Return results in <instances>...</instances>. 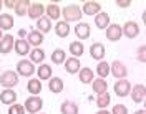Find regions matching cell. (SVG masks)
I'll list each match as a JSON object with an SVG mask.
<instances>
[{
  "label": "cell",
  "instance_id": "cell-42",
  "mask_svg": "<svg viewBox=\"0 0 146 114\" xmlns=\"http://www.w3.org/2000/svg\"><path fill=\"white\" fill-rule=\"evenodd\" d=\"M96 114H111V113H110V111H106V109H100Z\"/></svg>",
  "mask_w": 146,
  "mask_h": 114
},
{
  "label": "cell",
  "instance_id": "cell-25",
  "mask_svg": "<svg viewBox=\"0 0 146 114\" xmlns=\"http://www.w3.org/2000/svg\"><path fill=\"white\" fill-rule=\"evenodd\" d=\"M60 109H62V114H78V104L73 101H63Z\"/></svg>",
  "mask_w": 146,
  "mask_h": 114
},
{
  "label": "cell",
  "instance_id": "cell-29",
  "mask_svg": "<svg viewBox=\"0 0 146 114\" xmlns=\"http://www.w3.org/2000/svg\"><path fill=\"white\" fill-rule=\"evenodd\" d=\"M13 28V17L9 15V13H2L0 15V30H10Z\"/></svg>",
  "mask_w": 146,
  "mask_h": 114
},
{
  "label": "cell",
  "instance_id": "cell-20",
  "mask_svg": "<svg viewBox=\"0 0 146 114\" xmlns=\"http://www.w3.org/2000/svg\"><path fill=\"white\" fill-rule=\"evenodd\" d=\"M55 33L60 36V38H66V36L70 35V25L66 23V22H62V20H58L56 22V25H55Z\"/></svg>",
  "mask_w": 146,
  "mask_h": 114
},
{
  "label": "cell",
  "instance_id": "cell-22",
  "mask_svg": "<svg viewBox=\"0 0 146 114\" xmlns=\"http://www.w3.org/2000/svg\"><path fill=\"white\" fill-rule=\"evenodd\" d=\"M36 26H38V32L43 35V33H48L50 30H52V20L46 17V15H43L42 18H38L36 20Z\"/></svg>",
  "mask_w": 146,
  "mask_h": 114
},
{
  "label": "cell",
  "instance_id": "cell-3",
  "mask_svg": "<svg viewBox=\"0 0 146 114\" xmlns=\"http://www.w3.org/2000/svg\"><path fill=\"white\" fill-rule=\"evenodd\" d=\"M25 111L30 114H38L42 111V107H43V99L40 96H30L25 101Z\"/></svg>",
  "mask_w": 146,
  "mask_h": 114
},
{
  "label": "cell",
  "instance_id": "cell-19",
  "mask_svg": "<svg viewBox=\"0 0 146 114\" xmlns=\"http://www.w3.org/2000/svg\"><path fill=\"white\" fill-rule=\"evenodd\" d=\"M27 42H28V45H33L35 48H38L40 45L43 43V35L38 30H32L27 35Z\"/></svg>",
  "mask_w": 146,
  "mask_h": 114
},
{
  "label": "cell",
  "instance_id": "cell-4",
  "mask_svg": "<svg viewBox=\"0 0 146 114\" xmlns=\"http://www.w3.org/2000/svg\"><path fill=\"white\" fill-rule=\"evenodd\" d=\"M110 73L115 76V78H118V79H125L128 76V68H126V65L125 63H121V61H113L111 65H110Z\"/></svg>",
  "mask_w": 146,
  "mask_h": 114
},
{
  "label": "cell",
  "instance_id": "cell-28",
  "mask_svg": "<svg viewBox=\"0 0 146 114\" xmlns=\"http://www.w3.org/2000/svg\"><path fill=\"white\" fill-rule=\"evenodd\" d=\"M28 9H30V2L28 0H18L13 10H15V13H17L18 17H23V15L28 13Z\"/></svg>",
  "mask_w": 146,
  "mask_h": 114
},
{
  "label": "cell",
  "instance_id": "cell-40",
  "mask_svg": "<svg viewBox=\"0 0 146 114\" xmlns=\"http://www.w3.org/2000/svg\"><path fill=\"white\" fill-rule=\"evenodd\" d=\"M3 5H5L7 9H15L17 2H15V0H7V2H3Z\"/></svg>",
  "mask_w": 146,
  "mask_h": 114
},
{
  "label": "cell",
  "instance_id": "cell-34",
  "mask_svg": "<svg viewBox=\"0 0 146 114\" xmlns=\"http://www.w3.org/2000/svg\"><path fill=\"white\" fill-rule=\"evenodd\" d=\"M96 73H98V78H106L110 74V63L106 61H100L98 66H96Z\"/></svg>",
  "mask_w": 146,
  "mask_h": 114
},
{
  "label": "cell",
  "instance_id": "cell-1",
  "mask_svg": "<svg viewBox=\"0 0 146 114\" xmlns=\"http://www.w3.org/2000/svg\"><path fill=\"white\" fill-rule=\"evenodd\" d=\"M62 15H63L65 22H80L83 17V12H82V7L78 5H65L62 9Z\"/></svg>",
  "mask_w": 146,
  "mask_h": 114
},
{
  "label": "cell",
  "instance_id": "cell-9",
  "mask_svg": "<svg viewBox=\"0 0 146 114\" xmlns=\"http://www.w3.org/2000/svg\"><path fill=\"white\" fill-rule=\"evenodd\" d=\"M45 13V5L43 3H30V9H28V17L32 20H38V18L43 17Z\"/></svg>",
  "mask_w": 146,
  "mask_h": 114
},
{
  "label": "cell",
  "instance_id": "cell-7",
  "mask_svg": "<svg viewBox=\"0 0 146 114\" xmlns=\"http://www.w3.org/2000/svg\"><path fill=\"white\" fill-rule=\"evenodd\" d=\"M129 96H131V99H133L135 103H143L145 98H146V86L145 84H135V86L131 88Z\"/></svg>",
  "mask_w": 146,
  "mask_h": 114
},
{
  "label": "cell",
  "instance_id": "cell-43",
  "mask_svg": "<svg viewBox=\"0 0 146 114\" xmlns=\"http://www.w3.org/2000/svg\"><path fill=\"white\" fill-rule=\"evenodd\" d=\"M135 114H146V109H138Z\"/></svg>",
  "mask_w": 146,
  "mask_h": 114
},
{
  "label": "cell",
  "instance_id": "cell-45",
  "mask_svg": "<svg viewBox=\"0 0 146 114\" xmlns=\"http://www.w3.org/2000/svg\"><path fill=\"white\" fill-rule=\"evenodd\" d=\"M2 7H3V2H2V0H0V10H2Z\"/></svg>",
  "mask_w": 146,
  "mask_h": 114
},
{
  "label": "cell",
  "instance_id": "cell-41",
  "mask_svg": "<svg viewBox=\"0 0 146 114\" xmlns=\"http://www.w3.org/2000/svg\"><path fill=\"white\" fill-rule=\"evenodd\" d=\"M28 33L25 32V30H18V38H23V36H27Z\"/></svg>",
  "mask_w": 146,
  "mask_h": 114
},
{
  "label": "cell",
  "instance_id": "cell-44",
  "mask_svg": "<svg viewBox=\"0 0 146 114\" xmlns=\"http://www.w3.org/2000/svg\"><path fill=\"white\" fill-rule=\"evenodd\" d=\"M143 23H145V25H146V10H145V12H143Z\"/></svg>",
  "mask_w": 146,
  "mask_h": 114
},
{
  "label": "cell",
  "instance_id": "cell-36",
  "mask_svg": "<svg viewBox=\"0 0 146 114\" xmlns=\"http://www.w3.org/2000/svg\"><path fill=\"white\" fill-rule=\"evenodd\" d=\"M27 111H25V106H22V104H12L9 107V114H25Z\"/></svg>",
  "mask_w": 146,
  "mask_h": 114
},
{
  "label": "cell",
  "instance_id": "cell-24",
  "mask_svg": "<svg viewBox=\"0 0 146 114\" xmlns=\"http://www.w3.org/2000/svg\"><path fill=\"white\" fill-rule=\"evenodd\" d=\"M45 12H46V17L50 18V20H60L62 12H60V7H58L56 3H48Z\"/></svg>",
  "mask_w": 146,
  "mask_h": 114
},
{
  "label": "cell",
  "instance_id": "cell-37",
  "mask_svg": "<svg viewBox=\"0 0 146 114\" xmlns=\"http://www.w3.org/2000/svg\"><path fill=\"white\" fill-rule=\"evenodd\" d=\"M136 58H138V61L146 63V45H143V46H139V48H138Z\"/></svg>",
  "mask_w": 146,
  "mask_h": 114
},
{
  "label": "cell",
  "instance_id": "cell-33",
  "mask_svg": "<svg viewBox=\"0 0 146 114\" xmlns=\"http://www.w3.org/2000/svg\"><path fill=\"white\" fill-rule=\"evenodd\" d=\"M52 61L55 65H60V63H65L66 61V53L63 50H60V48H56L53 53H52Z\"/></svg>",
  "mask_w": 146,
  "mask_h": 114
},
{
  "label": "cell",
  "instance_id": "cell-5",
  "mask_svg": "<svg viewBox=\"0 0 146 114\" xmlns=\"http://www.w3.org/2000/svg\"><path fill=\"white\" fill-rule=\"evenodd\" d=\"M35 73V66L30 60H20L17 63V74L20 76H32Z\"/></svg>",
  "mask_w": 146,
  "mask_h": 114
},
{
  "label": "cell",
  "instance_id": "cell-47",
  "mask_svg": "<svg viewBox=\"0 0 146 114\" xmlns=\"http://www.w3.org/2000/svg\"><path fill=\"white\" fill-rule=\"evenodd\" d=\"M143 103H145V109H146V98H145V101H143Z\"/></svg>",
  "mask_w": 146,
  "mask_h": 114
},
{
  "label": "cell",
  "instance_id": "cell-10",
  "mask_svg": "<svg viewBox=\"0 0 146 114\" xmlns=\"http://www.w3.org/2000/svg\"><path fill=\"white\" fill-rule=\"evenodd\" d=\"M123 35L126 38H136L139 35V26L136 22H126L123 25Z\"/></svg>",
  "mask_w": 146,
  "mask_h": 114
},
{
  "label": "cell",
  "instance_id": "cell-18",
  "mask_svg": "<svg viewBox=\"0 0 146 114\" xmlns=\"http://www.w3.org/2000/svg\"><path fill=\"white\" fill-rule=\"evenodd\" d=\"M95 25L98 26V30H106L110 26V15L105 12H100L98 15H95Z\"/></svg>",
  "mask_w": 146,
  "mask_h": 114
},
{
  "label": "cell",
  "instance_id": "cell-17",
  "mask_svg": "<svg viewBox=\"0 0 146 114\" xmlns=\"http://www.w3.org/2000/svg\"><path fill=\"white\" fill-rule=\"evenodd\" d=\"M0 101L7 106L15 104V101H17V93H15L13 89H3V91L0 93Z\"/></svg>",
  "mask_w": 146,
  "mask_h": 114
},
{
  "label": "cell",
  "instance_id": "cell-8",
  "mask_svg": "<svg viewBox=\"0 0 146 114\" xmlns=\"http://www.w3.org/2000/svg\"><path fill=\"white\" fill-rule=\"evenodd\" d=\"M106 38H108L110 42H119V38L123 36V28L116 23H113V25H110L106 28Z\"/></svg>",
  "mask_w": 146,
  "mask_h": 114
},
{
  "label": "cell",
  "instance_id": "cell-11",
  "mask_svg": "<svg viewBox=\"0 0 146 114\" xmlns=\"http://www.w3.org/2000/svg\"><path fill=\"white\" fill-rule=\"evenodd\" d=\"M90 55L93 60H96V61H103V58H105V45L103 43H93L90 46Z\"/></svg>",
  "mask_w": 146,
  "mask_h": 114
},
{
  "label": "cell",
  "instance_id": "cell-30",
  "mask_svg": "<svg viewBox=\"0 0 146 114\" xmlns=\"http://www.w3.org/2000/svg\"><path fill=\"white\" fill-rule=\"evenodd\" d=\"M48 88H50V91L52 93H62L63 91V79L62 78H52L50 81H48Z\"/></svg>",
  "mask_w": 146,
  "mask_h": 114
},
{
  "label": "cell",
  "instance_id": "cell-31",
  "mask_svg": "<svg viewBox=\"0 0 146 114\" xmlns=\"http://www.w3.org/2000/svg\"><path fill=\"white\" fill-rule=\"evenodd\" d=\"M45 60V51L42 48H33V51H30V61L33 63H42Z\"/></svg>",
  "mask_w": 146,
  "mask_h": 114
},
{
  "label": "cell",
  "instance_id": "cell-15",
  "mask_svg": "<svg viewBox=\"0 0 146 114\" xmlns=\"http://www.w3.org/2000/svg\"><path fill=\"white\" fill-rule=\"evenodd\" d=\"M91 33V28H90V23H83L80 22L78 25L75 26V35L78 36L80 40H86Z\"/></svg>",
  "mask_w": 146,
  "mask_h": 114
},
{
  "label": "cell",
  "instance_id": "cell-27",
  "mask_svg": "<svg viewBox=\"0 0 146 114\" xmlns=\"http://www.w3.org/2000/svg\"><path fill=\"white\" fill-rule=\"evenodd\" d=\"M52 66L50 65H42V66H38V70H36V74H38V79L42 81V79H52Z\"/></svg>",
  "mask_w": 146,
  "mask_h": 114
},
{
  "label": "cell",
  "instance_id": "cell-39",
  "mask_svg": "<svg viewBox=\"0 0 146 114\" xmlns=\"http://www.w3.org/2000/svg\"><path fill=\"white\" fill-rule=\"evenodd\" d=\"M116 5L121 7V9H128V7L131 5V2H129V0H118V2H116Z\"/></svg>",
  "mask_w": 146,
  "mask_h": 114
},
{
  "label": "cell",
  "instance_id": "cell-26",
  "mask_svg": "<svg viewBox=\"0 0 146 114\" xmlns=\"http://www.w3.org/2000/svg\"><path fill=\"white\" fill-rule=\"evenodd\" d=\"M27 89L28 93H32V96H38V93L42 91V81L40 79H28L27 83Z\"/></svg>",
  "mask_w": 146,
  "mask_h": 114
},
{
  "label": "cell",
  "instance_id": "cell-12",
  "mask_svg": "<svg viewBox=\"0 0 146 114\" xmlns=\"http://www.w3.org/2000/svg\"><path fill=\"white\" fill-rule=\"evenodd\" d=\"M65 70L66 73H70V74H76V73H80L82 70V65H80V60L78 58H66V61H65Z\"/></svg>",
  "mask_w": 146,
  "mask_h": 114
},
{
  "label": "cell",
  "instance_id": "cell-46",
  "mask_svg": "<svg viewBox=\"0 0 146 114\" xmlns=\"http://www.w3.org/2000/svg\"><path fill=\"white\" fill-rule=\"evenodd\" d=\"M2 38H3V35H2V30H0V40H2Z\"/></svg>",
  "mask_w": 146,
  "mask_h": 114
},
{
  "label": "cell",
  "instance_id": "cell-21",
  "mask_svg": "<svg viewBox=\"0 0 146 114\" xmlns=\"http://www.w3.org/2000/svg\"><path fill=\"white\" fill-rule=\"evenodd\" d=\"M91 88H93V93H96V96H98V94H101V93H106V89H108V83H106V79H103V78L93 79Z\"/></svg>",
  "mask_w": 146,
  "mask_h": 114
},
{
  "label": "cell",
  "instance_id": "cell-48",
  "mask_svg": "<svg viewBox=\"0 0 146 114\" xmlns=\"http://www.w3.org/2000/svg\"><path fill=\"white\" fill-rule=\"evenodd\" d=\"M0 74H2V70H0Z\"/></svg>",
  "mask_w": 146,
  "mask_h": 114
},
{
  "label": "cell",
  "instance_id": "cell-16",
  "mask_svg": "<svg viewBox=\"0 0 146 114\" xmlns=\"http://www.w3.org/2000/svg\"><path fill=\"white\" fill-rule=\"evenodd\" d=\"M13 50H15V51L20 55V56H25V55H30V45H28L27 40L20 38V40H15Z\"/></svg>",
  "mask_w": 146,
  "mask_h": 114
},
{
  "label": "cell",
  "instance_id": "cell-23",
  "mask_svg": "<svg viewBox=\"0 0 146 114\" xmlns=\"http://www.w3.org/2000/svg\"><path fill=\"white\" fill-rule=\"evenodd\" d=\"M78 78H80V81H82L83 84H90V83H93V79H95V73L90 68H82L80 73H78Z\"/></svg>",
  "mask_w": 146,
  "mask_h": 114
},
{
  "label": "cell",
  "instance_id": "cell-2",
  "mask_svg": "<svg viewBox=\"0 0 146 114\" xmlns=\"http://www.w3.org/2000/svg\"><path fill=\"white\" fill-rule=\"evenodd\" d=\"M0 84L3 86V89H12L13 86L18 84V74L17 71L7 70L0 74Z\"/></svg>",
  "mask_w": 146,
  "mask_h": 114
},
{
  "label": "cell",
  "instance_id": "cell-32",
  "mask_svg": "<svg viewBox=\"0 0 146 114\" xmlns=\"http://www.w3.org/2000/svg\"><path fill=\"white\" fill-rule=\"evenodd\" d=\"M83 51H85V48H83V43H82V42H72V43H70V53H72L75 58L82 56Z\"/></svg>",
  "mask_w": 146,
  "mask_h": 114
},
{
  "label": "cell",
  "instance_id": "cell-38",
  "mask_svg": "<svg viewBox=\"0 0 146 114\" xmlns=\"http://www.w3.org/2000/svg\"><path fill=\"white\" fill-rule=\"evenodd\" d=\"M113 114H128V107L125 104L113 106Z\"/></svg>",
  "mask_w": 146,
  "mask_h": 114
},
{
  "label": "cell",
  "instance_id": "cell-14",
  "mask_svg": "<svg viewBox=\"0 0 146 114\" xmlns=\"http://www.w3.org/2000/svg\"><path fill=\"white\" fill-rule=\"evenodd\" d=\"M83 15H98L101 12V5L98 2H85L82 7Z\"/></svg>",
  "mask_w": 146,
  "mask_h": 114
},
{
  "label": "cell",
  "instance_id": "cell-35",
  "mask_svg": "<svg viewBox=\"0 0 146 114\" xmlns=\"http://www.w3.org/2000/svg\"><path fill=\"white\" fill-rule=\"evenodd\" d=\"M110 93H101L96 96V106L100 107V109H105L106 106H110Z\"/></svg>",
  "mask_w": 146,
  "mask_h": 114
},
{
  "label": "cell",
  "instance_id": "cell-6",
  "mask_svg": "<svg viewBox=\"0 0 146 114\" xmlns=\"http://www.w3.org/2000/svg\"><path fill=\"white\" fill-rule=\"evenodd\" d=\"M131 88L133 86H131V83L128 79H118L115 83V93H116L118 98H126L131 93Z\"/></svg>",
  "mask_w": 146,
  "mask_h": 114
},
{
  "label": "cell",
  "instance_id": "cell-13",
  "mask_svg": "<svg viewBox=\"0 0 146 114\" xmlns=\"http://www.w3.org/2000/svg\"><path fill=\"white\" fill-rule=\"evenodd\" d=\"M13 45H15V38L12 35H5L0 40V53L2 55H7L13 50Z\"/></svg>",
  "mask_w": 146,
  "mask_h": 114
}]
</instances>
